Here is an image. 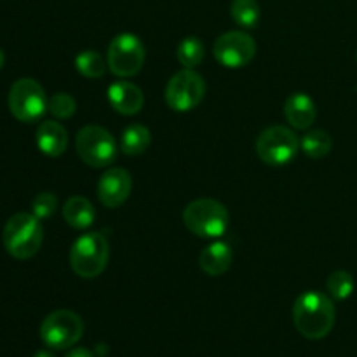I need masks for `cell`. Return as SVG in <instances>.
Returning <instances> with one entry per match:
<instances>
[{
  "label": "cell",
  "mask_w": 357,
  "mask_h": 357,
  "mask_svg": "<svg viewBox=\"0 0 357 357\" xmlns=\"http://www.w3.org/2000/svg\"><path fill=\"white\" fill-rule=\"evenodd\" d=\"M356 59H357V52H356Z\"/></svg>",
  "instance_id": "obj_29"
},
{
  "label": "cell",
  "mask_w": 357,
  "mask_h": 357,
  "mask_svg": "<svg viewBox=\"0 0 357 357\" xmlns=\"http://www.w3.org/2000/svg\"><path fill=\"white\" fill-rule=\"evenodd\" d=\"M47 110L54 115L56 119H70L77 110V101L73 100L72 94L56 93L49 100Z\"/></svg>",
  "instance_id": "obj_24"
},
{
  "label": "cell",
  "mask_w": 357,
  "mask_h": 357,
  "mask_svg": "<svg viewBox=\"0 0 357 357\" xmlns=\"http://www.w3.org/2000/svg\"><path fill=\"white\" fill-rule=\"evenodd\" d=\"M2 241L7 253L17 260H28L35 257L44 241L40 220L28 213H17L10 216L3 227Z\"/></svg>",
  "instance_id": "obj_2"
},
{
  "label": "cell",
  "mask_w": 357,
  "mask_h": 357,
  "mask_svg": "<svg viewBox=\"0 0 357 357\" xmlns=\"http://www.w3.org/2000/svg\"><path fill=\"white\" fill-rule=\"evenodd\" d=\"M333 300L319 291H307L293 305V321L296 330L309 340H321L335 326Z\"/></svg>",
  "instance_id": "obj_1"
},
{
  "label": "cell",
  "mask_w": 357,
  "mask_h": 357,
  "mask_svg": "<svg viewBox=\"0 0 357 357\" xmlns=\"http://www.w3.org/2000/svg\"><path fill=\"white\" fill-rule=\"evenodd\" d=\"M230 16L239 26L255 28L260 23L261 9L257 0H234L230 6Z\"/></svg>",
  "instance_id": "obj_21"
},
{
  "label": "cell",
  "mask_w": 357,
  "mask_h": 357,
  "mask_svg": "<svg viewBox=\"0 0 357 357\" xmlns=\"http://www.w3.org/2000/svg\"><path fill=\"white\" fill-rule=\"evenodd\" d=\"M300 139L284 126H271L264 129L257 139V153L268 166H286L296 157Z\"/></svg>",
  "instance_id": "obj_5"
},
{
  "label": "cell",
  "mask_w": 357,
  "mask_h": 357,
  "mask_svg": "<svg viewBox=\"0 0 357 357\" xmlns=\"http://www.w3.org/2000/svg\"><path fill=\"white\" fill-rule=\"evenodd\" d=\"M56 209H58V199L51 192H40V194L35 195L33 202H31V211L38 220L51 218Z\"/></svg>",
  "instance_id": "obj_25"
},
{
  "label": "cell",
  "mask_w": 357,
  "mask_h": 357,
  "mask_svg": "<svg viewBox=\"0 0 357 357\" xmlns=\"http://www.w3.org/2000/svg\"><path fill=\"white\" fill-rule=\"evenodd\" d=\"M229 211L215 199H197L183 209V223L192 234L206 239H216L227 232Z\"/></svg>",
  "instance_id": "obj_4"
},
{
  "label": "cell",
  "mask_w": 357,
  "mask_h": 357,
  "mask_svg": "<svg viewBox=\"0 0 357 357\" xmlns=\"http://www.w3.org/2000/svg\"><path fill=\"white\" fill-rule=\"evenodd\" d=\"M107 96L114 110L121 115H135L143 108L145 98L136 84L117 80L107 91Z\"/></svg>",
  "instance_id": "obj_13"
},
{
  "label": "cell",
  "mask_w": 357,
  "mask_h": 357,
  "mask_svg": "<svg viewBox=\"0 0 357 357\" xmlns=\"http://www.w3.org/2000/svg\"><path fill=\"white\" fill-rule=\"evenodd\" d=\"M65 357H94V356L91 354L87 349L82 347V349H73V351H70Z\"/></svg>",
  "instance_id": "obj_26"
},
{
  "label": "cell",
  "mask_w": 357,
  "mask_h": 357,
  "mask_svg": "<svg viewBox=\"0 0 357 357\" xmlns=\"http://www.w3.org/2000/svg\"><path fill=\"white\" fill-rule=\"evenodd\" d=\"M132 188V178L124 167H110L98 181V197L107 208H119L128 201Z\"/></svg>",
  "instance_id": "obj_12"
},
{
  "label": "cell",
  "mask_w": 357,
  "mask_h": 357,
  "mask_svg": "<svg viewBox=\"0 0 357 357\" xmlns=\"http://www.w3.org/2000/svg\"><path fill=\"white\" fill-rule=\"evenodd\" d=\"M3 61H6V56H3V51H2V49H0V68H2V66H3Z\"/></svg>",
  "instance_id": "obj_28"
},
{
  "label": "cell",
  "mask_w": 357,
  "mask_h": 357,
  "mask_svg": "<svg viewBox=\"0 0 357 357\" xmlns=\"http://www.w3.org/2000/svg\"><path fill=\"white\" fill-rule=\"evenodd\" d=\"M284 117L295 129H309L317 117L316 103L305 93H295L286 100Z\"/></svg>",
  "instance_id": "obj_14"
},
{
  "label": "cell",
  "mask_w": 357,
  "mask_h": 357,
  "mask_svg": "<svg viewBox=\"0 0 357 357\" xmlns=\"http://www.w3.org/2000/svg\"><path fill=\"white\" fill-rule=\"evenodd\" d=\"M37 146L42 153L49 157H59L68 146V135L59 122L44 121L37 129Z\"/></svg>",
  "instance_id": "obj_15"
},
{
  "label": "cell",
  "mask_w": 357,
  "mask_h": 357,
  "mask_svg": "<svg viewBox=\"0 0 357 357\" xmlns=\"http://www.w3.org/2000/svg\"><path fill=\"white\" fill-rule=\"evenodd\" d=\"M33 357H56V356L52 354L51 351H38V352H35Z\"/></svg>",
  "instance_id": "obj_27"
},
{
  "label": "cell",
  "mask_w": 357,
  "mask_h": 357,
  "mask_svg": "<svg viewBox=\"0 0 357 357\" xmlns=\"http://www.w3.org/2000/svg\"><path fill=\"white\" fill-rule=\"evenodd\" d=\"M84 335V323L72 310H54L40 324V338L49 349L65 351L73 347Z\"/></svg>",
  "instance_id": "obj_7"
},
{
  "label": "cell",
  "mask_w": 357,
  "mask_h": 357,
  "mask_svg": "<svg viewBox=\"0 0 357 357\" xmlns=\"http://www.w3.org/2000/svg\"><path fill=\"white\" fill-rule=\"evenodd\" d=\"M204 44L197 37H185L178 45V59L185 68H195L204 59Z\"/></svg>",
  "instance_id": "obj_22"
},
{
  "label": "cell",
  "mask_w": 357,
  "mask_h": 357,
  "mask_svg": "<svg viewBox=\"0 0 357 357\" xmlns=\"http://www.w3.org/2000/svg\"><path fill=\"white\" fill-rule=\"evenodd\" d=\"M152 143V135L143 124H131L122 131L121 149L126 155H139Z\"/></svg>",
  "instance_id": "obj_18"
},
{
  "label": "cell",
  "mask_w": 357,
  "mask_h": 357,
  "mask_svg": "<svg viewBox=\"0 0 357 357\" xmlns=\"http://www.w3.org/2000/svg\"><path fill=\"white\" fill-rule=\"evenodd\" d=\"M326 288L328 293L335 300H347L354 293L356 282L354 278L347 271H337L333 274H330V278L326 281Z\"/></svg>",
  "instance_id": "obj_23"
},
{
  "label": "cell",
  "mask_w": 357,
  "mask_h": 357,
  "mask_svg": "<svg viewBox=\"0 0 357 357\" xmlns=\"http://www.w3.org/2000/svg\"><path fill=\"white\" fill-rule=\"evenodd\" d=\"M145 63V47L132 33H121L112 38L107 52V65L114 75L135 77Z\"/></svg>",
  "instance_id": "obj_9"
},
{
  "label": "cell",
  "mask_w": 357,
  "mask_h": 357,
  "mask_svg": "<svg viewBox=\"0 0 357 357\" xmlns=\"http://www.w3.org/2000/svg\"><path fill=\"white\" fill-rule=\"evenodd\" d=\"M44 87L33 79H20L9 91V110L20 122H37L47 112Z\"/></svg>",
  "instance_id": "obj_6"
},
{
  "label": "cell",
  "mask_w": 357,
  "mask_h": 357,
  "mask_svg": "<svg viewBox=\"0 0 357 357\" xmlns=\"http://www.w3.org/2000/svg\"><path fill=\"white\" fill-rule=\"evenodd\" d=\"M206 94V82L194 68L174 73L166 86V103L174 112H190L201 105Z\"/></svg>",
  "instance_id": "obj_10"
},
{
  "label": "cell",
  "mask_w": 357,
  "mask_h": 357,
  "mask_svg": "<svg viewBox=\"0 0 357 357\" xmlns=\"http://www.w3.org/2000/svg\"><path fill=\"white\" fill-rule=\"evenodd\" d=\"M75 68L86 79H100V77L105 75L108 65L100 52L87 49V51H82L75 58Z\"/></svg>",
  "instance_id": "obj_20"
},
{
  "label": "cell",
  "mask_w": 357,
  "mask_h": 357,
  "mask_svg": "<svg viewBox=\"0 0 357 357\" xmlns=\"http://www.w3.org/2000/svg\"><path fill=\"white\" fill-rule=\"evenodd\" d=\"M63 218L72 229L82 230L93 225L94 218H96V211H94L91 201H87L86 197H80V195H75V197H70L63 206Z\"/></svg>",
  "instance_id": "obj_17"
},
{
  "label": "cell",
  "mask_w": 357,
  "mask_h": 357,
  "mask_svg": "<svg viewBox=\"0 0 357 357\" xmlns=\"http://www.w3.org/2000/svg\"><path fill=\"white\" fill-rule=\"evenodd\" d=\"M77 153L91 167H107L117 157L114 136L100 126H86L77 135Z\"/></svg>",
  "instance_id": "obj_8"
},
{
  "label": "cell",
  "mask_w": 357,
  "mask_h": 357,
  "mask_svg": "<svg viewBox=\"0 0 357 357\" xmlns=\"http://www.w3.org/2000/svg\"><path fill=\"white\" fill-rule=\"evenodd\" d=\"M300 149L310 157V159H323L333 149V139L323 129H314V131L305 132L300 139Z\"/></svg>",
  "instance_id": "obj_19"
},
{
  "label": "cell",
  "mask_w": 357,
  "mask_h": 357,
  "mask_svg": "<svg viewBox=\"0 0 357 357\" xmlns=\"http://www.w3.org/2000/svg\"><path fill=\"white\" fill-rule=\"evenodd\" d=\"M110 246L100 232H87L70 250V267L79 278L94 279L107 268Z\"/></svg>",
  "instance_id": "obj_3"
},
{
  "label": "cell",
  "mask_w": 357,
  "mask_h": 357,
  "mask_svg": "<svg viewBox=\"0 0 357 357\" xmlns=\"http://www.w3.org/2000/svg\"><path fill=\"white\" fill-rule=\"evenodd\" d=\"M213 54L227 68H243L257 54V44L244 31H227L215 40Z\"/></svg>",
  "instance_id": "obj_11"
},
{
  "label": "cell",
  "mask_w": 357,
  "mask_h": 357,
  "mask_svg": "<svg viewBox=\"0 0 357 357\" xmlns=\"http://www.w3.org/2000/svg\"><path fill=\"white\" fill-rule=\"evenodd\" d=\"M232 260V248L223 243V241H216V243L209 244L208 248L202 250L201 257H199V265H201L202 272L213 275V278H218V275H223L229 271Z\"/></svg>",
  "instance_id": "obj_16"
}]
</instances>
